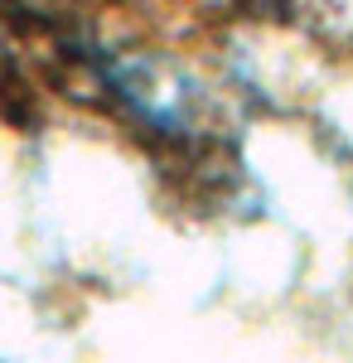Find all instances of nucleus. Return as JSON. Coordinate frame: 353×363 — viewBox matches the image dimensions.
Instances as JSON below:
<instances>
[]
</instances>
